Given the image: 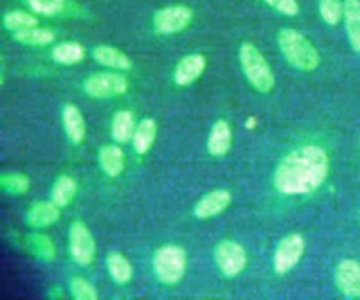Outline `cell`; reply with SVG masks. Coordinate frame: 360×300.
I'll return each mask as SVG.
<instances>
[{
  "label": "cell",
  "instance_id": "cell-31",
  "mask_svg": "<svg viewBox=\"0 0 360 300\" xmlns=\"http://www.w3.org/2000/svg\"><path fill=\"white\" fill-rule=\"evenodd\" d=\"M267 6L284 15H297L300 6L297 0H263Z\"/></svg>",
  "mask_w": 360,
  "mask_h": 300
},
{
  "label": "cell",
  "instance_id": "cell-20",
  "mask_svg": "<svg viewBox=\"0 0 360 300\" xmlns=\"http://www.w3.org/2000/svg\"><path fill=\"white\" fill-rule=\"evenodd\" d=\"M13 38L28 46H45L55 41V32L46 27H31L28 30H22L13 34Z\"/></svg>",
  "mask_w": 360,
  "mask_h": 300
},
{
  "label": "cell",
  "instance_id": "cell-18",
  "mask_svg": "<svg viewBox=\"0 0 360 300\" xmlns=\"http://www.w3.org/2000/svg\"><path fill=\"white\" fill-rule=\"evenodd\" d=\"M124 154L120 146L108 144L98 151L100 168L111 177L118 176L124 170Z\"/></svg>",
  "mask_w": 360,
  "mask_h": 300
},
{
  "label": "cell",
  "instance_id": "cell-25",
  "mask_svg": "<svg viewBox=\"0 0 360 300\" xmlns=\"http://www.w3.org/2000/svg\"><path fill=\"white\" fill-rule=\"evenodd\" d=\"M3 25L10 32H18L38 25V20L34 14L24 10H11L3 15Z\"/></svg>",
  "mask_w": 360,
  "mask_h": 300
},
{
  "label": "cell",
  "instance_id": "cell-12",
  "mask_svg": "<svg viewBox=\"0 0 360 300\" xmlns=\"http://www.w3.org/2000/svg\"><path fill=\"white\" fill-rule=\"evenodd\" d=\"M232 196L226 189H215L204 194L194 206V214L198 218H210L222 213L231 203Z\"/></svg>",
  "mask_w": 360,
  "mask_h": 300
},
{
  "label": "cell",
  "instance_id": "cell-1",
  "mask_svg": "<svg viewBox=\"0 0 360 300\" xmlns=\"http://www.w3.org/2000/svg\"><path fill=\"white\" fill-rule=\"evenodd\" d=\"M329 172V158L323 148L307 144L290 151L277 165L274 187L283 194H307L316 190Z\"/></svg>",
  "mask_w": 360,
  "mask_h": 300
},
{
  "label": "cell",
  "instance_id": "cell-32",
  "mask_svg": "<svg viewBox=\"0 0 360 300\" xmlns=\"http://www.w3.org/2000/svg\"><path fill=\"white\" fill-rule=\"evenodd\" d=\"M49 296H51L52 299H59V297H62V296H63V293H62V289H60L59 286H56V287H52V289H51V292H49Z\"/></svg>",
  "mask_w": 360,
  "mask_h": 300
},
{
  "label": "cell",
  "instance_id": "cell-11",
  "mask_svg": "<svg viewBox=\"0 0 360 300\" xmlns=\"http://www.w3.org/2000/svg\"><path fill=\"white\" fill-rule=\"evenodd\" d=\"M205 66L207 59L202 54H188L177 62L173 72V80L177 86H188L204 73Z\"/></svg>",
  "mask_w": 360,
  "mask_h": 300
},
{
  "label": "cell",
  "instance_id": "cell-4",
  "mask_svg": "<svg viewBox=\"0 0 360 300\" xmlns=\"http://www.w3.org/2000/svg\"><path fill=\"white\" fill-rule=\"evenodd\" d=\"M153 272L159 282L176 285L186 272V252L181 246L167 244L153 255Z\"/></svg>",
  "mask_w": 360,
  "mask_h": 300
},
{
  "label": "cell",
  "instance_id": "cell-16",
  "mask_svg": "<svg viewBox=\"0 0 360 300\" xmlns=\"http://www.w3.org/2000/svg\"><path fill=\"white\" fill-rule=\"evenodd\" d=\"M63 128L73 144H80L86 135V123L80 110L75 104H66L62 111Z\"/></svg>",
  "mask_w": 360,
  "mask_h": 300
},
{
  "label": "cell",
  "instance_id": "cell-2",
  "mask_svg": "<svg viewBox=\"0 0 360 300\" xmlns=\"http://www.w3.org/2000/svg\"><path fill=\"white\" fill-rule=\"evenodd\" d=\"M277 45L284 59L295 69L302 72L315 70L321 56L314 44L294 28H281L277 34Z\"/></svg>",
  "mask_w": 360,
  "mask_h": 300
},
{
  "label": "cell",
  "instance_id": "cell-22",
  "mask_svg": "<svg viewBox=\"0 0 360 300\" xmlns=\"http://www.w3.org/2000/svg\"><path fill=\"white\" fill-rule=\"evenodd\" d=\"M155 138H156V123H155V120L143 118L136 125L134 137H132L134 149L141 155L146 154L150 149Z\"/></svg>",
  "mask_w": 360,
  "mask_h": 300
},
{
  "label": "cell",
  "instance_id": "cell-13",
  "mask_svg": "<svg viewBox=\"0 0 360 300\" xmlns=\"http://www.w3.org/2000/svg\"><path fill=\"white\" fill-rule=\"evenodd\" d=\"M91 56L100 65L115 70H129L132 68V61L129 59V56L118 48L110 45L94 46L91 49Z\"/></svg>",
  "mask_w": 360,
  "mask_h": 300
},
{
  "label": "cell",
  "instance_id": "cell-21",
  "mask_svg": "<svg viewBox=\"0 0 360 300\" xmlns=\"http://www.w3.org/2000/svg\"><path fill=\"white\" fill-rule=\"evenodd\" d=\"M134 115L129 110H120L114 114L111 121V135L117 142H127L135 132Z\"/></svg>",
  "mask_w": 360,
  "mask_h": 300
},
{
  "label": "cell",
  "instance_id": "cell-30",
  "mask_svg": "<svg viewBox=\"0 0 360 300\" xmlns=\"http://www.w3.org/2000/svg\"><path fill=\"white\" fill-rule=\"evenodd\" d=\"M30 8L42 15H55L63 10L62 3L56 0H27Z\"/></svg>",
  "mask_w": 360,
  "mask_h": 300
},
{
  "label": "cell",
  "instance_id": "cell-6",
  "mask_svg": "<svg viewBox=\"0 0 360 300\" xmlns=\"http://www.w3.org/2000/svg\"><path fill=\"white\" fill-rule=\"evenodd\" d=\"M193 21V10L186 4L166 6L153 15L152 25L160 35H173L184 31Z\"/></svg>",
  "mask_w": 360,
  "mask_h": 300
},
{
  "label": "cell",
  "instance_id": "cell-24",
  "mask_svg": "<svg viewBox=\"0 0 360 300\" xmlns=\"http://www.w3.org/2000/svg\"><path fill=\"white\" fill-rule=\"evenodd\" d=\"M76 190H77V186L75 179L68 175H60L52 186V193H51L52 201L59 207H65L73 200Z\"/></svg>",
  "mask_w": 360,
  "mask_h": 300
},
{
  "label": "cell",
  "instance_id": "cell-10",
  "mask_svg": "<svg viewBox=\"0 0 360 300\" xmlns=\"http://www.w3.org/2000/svg\"><path fill=\"white\" fill-rule=\"evenodd\" d=\"M335 283L346 297H360V263L354 259L339 262L335 270Z\"/></svg>",
  "mask_w": 360,
  "mask_h": 300
},
{
  "label": "cell",
  "instance_id": "cell-5",
  "mask_svg": "<svg viewBox=\"0 0 360 300\" xmlns=\"http://www.w3.org/2000/svg\"><path fill=\"white\" fill-rule=\"evenodd\" d=\"M128 80L117 72H97L83 82V90L94 99H110L121 96L128 90Z\"/></svg>",
  "mask_w": 360,
  "mask_h": 300
},
{
  "label": "cell",
  "instance_id": "cell-7",
  "mask_svg": "<svg viewBox=\"0 0 360 300\" xmlns=\"http://www.w3.org/2000/svg\"><path fill=\"white\" fill-rule=\"evenodd\" d=\"M305 249V241L301 234L291 232L280 239L274 256L273 268L278 275L290 272L301 259Z\"/></svg>",
  "mask_w": 360,
  "mask_h": 300
},
{
  "label": "cell",
  "instance_id": "cell-8",
  "mask_svg": "<svg viewBox=\"0 0 360 300\" xmlns=\"http://www.w3.org/2000/svg\"><path fill=\"white\" fill-rule=\"evenodd\" d=\"M214 259L222 275L233 277L246 266V252L243 246L232 239H224L214 249Z\"/></svg>",
  "mask_w": 360,
  "mask_h": 300
},
{
  "label": "cell",
  "instance_id": "cell-26",
  "mask_svg": "<svg viewBox=\"0 0 360 300\" xmlns=\"http://www.w3.org/2000/svg\"><path fill=\"white\" fill-rule=\"evenodd\" d=\"M0 186L10 194H22L30 189V179L24 173H3L0 176Z\"/></svg>",
  "mask_w": 360,
  "mask_h": 300
},
{
  "label": "cell",
  "instance_id": "cell-33",
  "mask_svg": "<svg viewBox=\"0 0 360 300\" xmlns=\"http://www.w3.org/2000/svg\"><path fill=\"white\" fill-rule=\"evenodd\" d=\"M56 1H58V3H62V4H65V1H66V0H56Z\"/></svg>",
  "mask_w": 360,
  "mask_h": 300
},
{
  "label": "cell",
  "instance_id": "cell-29",
  "mask_svg": "<svg viewBox=\"0 0 360 300\" xmlns=\"http://www.w3.org/2000/svg\"><path fill=\"white\" fill-rule=\"evenodd\" d=\"M69 289L73 299L76 300H97L98 297L94 286L80 276H75L70 279Z\"/></svg>",
  "mask_w": 360,
  "mask_h": 300
},
{
  "label": "cell",
  "instance_id": "cell-28",
  "mask_svg": "<svg viewBox=\"0 0 360 300\" xmlns=\"http://www.w3.org/2000/svg\"><path fill=\"white\" fill-rule=\"evenodd\" d=\"M345 1L342 0H319V14L329 25H336L343 17Z\"/></svg>",
  "mask_w": 360,
  "mask_h": 300
},
{
  "label": "cell",
  "instance_id": "cell-9",
  "mask_svg": "<svg viewBox=\"0 0 360 300\" xmlns=\"http://www.w3.org/2000/svg\"><path fill=\"white\" fill-rule=\"evenodd\" d=\"M69 249L70 255L79 265H90L94 259L96 254V244L94 238L87 228V225L80 221L75 220L69 228Z\"/></svg>",
  "mask_w": 360,
  "mask_h": 300
},
{
  "label": "cell",
  "instance_id": "cell-15",
  "mask_svg": "<svg viewBox=\"0 0 360 300\" xmlns=\"http://www.w3.org/2000/svg\"><path fill=\"white\" fill-rule=\"evenodd\" d=\"M232 144V132L231 127L225 120H218L211 127V132L208 135L207 148L212 156L225 155Z\"/></svg>",
  "mask_w": 360,
  "mask_h": 300
},
{
  "label": "cell",
  "instance_id": "cell-3",
  "mask_svg": "<svg viewBox=\"0 0 360 300\" xmlns=\"http://www.w3.org/2000/svg\"><path fill=\"white\" fill-rule=\"evenodd\" d=\"M238 56L248 82L260 93L271 92L276 83L274 73L259 48L252 42H242Z\"/></svg>",
  "mask_w": 360,
  "mask_h": 300
},
{
  "label": "cell",
  "instance_id": "cell-27",
  "mask_svg": "<svg viewBox=\"0 0 360 300\" xmlns=\"http://www.w3.org/2000/svg\"><path fill=\"white\" fill-rule=\"evenodd\" d=\"M28 244L35 254V256L44 261H52L55 258L53 242L44 234H31L28 237Z\"/></svg>",
  "mask_w": 360,
  "mask_h": 300
},
{
  "label": "cell",
  "instance_id": "cell-17",
  "mask_svg": "<svg viewBox=\"0 0 360 300\" xmlns=\"http://www.w3.org/2000/svg\"><path fill=\"white\" fill-rule=\"evenodd\" d=\"M343 17L349 42L360 54V0H345Z\"/></svg>",
  "mask_w": 360,
  "mask_h": 300
},
{
  "label": "cell",
  "instance_id": "cell-14",
  "mask_svg": "<svg viewBox=\"0 0 360 300\" xmlns=\"http://www.w3.org/2000/svg\"><path fill=\"white\" fill-rule=\"evenodd\" d=\"M59 215L60 213L58 204H55L53 201H38L28 208L25 214V221L30 227L44 228L58 221Z\"/></svg>",
  "mask_w": 360,
  "mask_h": 300
},
{
  "label": "cell",
  "instance_id": "cell-23",
  "mask_svg": "<svg viewBox=\"0 0 360 300\" xmlns=\"http://www.w3.org/2000/svg\"><path fill=\"white\" fill-rule=\"evenodd\" d=\"M110 276L117 283H127L132 277V266L128 259L120 252H110L105 258Z\"/></svg>",
  "mask_w": 360,
  "mask_h": 300
},
{
  "label": "cell",
  "instance_id": "cell-19",
  "mask_svg": "<svg viewBox=\"0 0 360 300\" xmlns=\"http://www.w3.org/2000/svg\"><path fill=\"white\" fill-rule=\"evenodd\" d=\"M86 56V49L76 41H65L53 46L52 59L60 65H76Z\"/></svg>",
  "mask_w": 360,
  "mask_h": 300
}]
</instances>
